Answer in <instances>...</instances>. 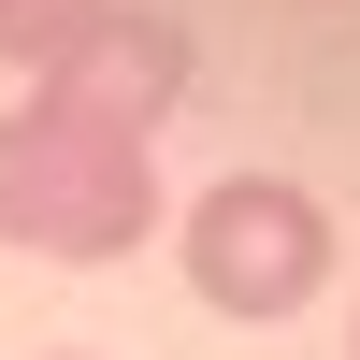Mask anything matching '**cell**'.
I'll return each mask as SVG.
<instances>
[{
	"mask_svg": "<svg viewBox=\"0 0 360 360\" xmlns=\"http://www.w3.org/2000/svg\"><path fill=\"white\" fill-rule=\"evenodd\" d=\"M173 202H159V144L144 130H101V115H72V101H0V245H29V259H130L144 231H159Z\"/></svg>",
	"mask_w": 360,
	"mask_h": 360,
	"instance_id": "cell-1",
	"label": "cell"
},
{
	"mask_svg": "<svg viewBox=\"0 0 360 360\" xmlns=\"http://www.w3.org/2000/svg\"><path fill=\"white\" fill-rule=\"evenodd\" d=\"M173 245H188V288L217 317L274 332V317H303L317 288H332V202H317L303 173H217V188L173 217Z\"/></svg>",
	"mask_w": 360,
	"mask_h": 360,
	"instance_id": "cell-2",
	"label": "cell"
},
{
	"mask_svg": "<svg viewBox=\"0 0 360 360\" xmlns=\"http://www.w3.org/2000/svg\"><path fill=\"white\" fill-rule=\"evenodd\" d=\"M188 72H202L188 15H159V0H101V15H86L29 86H44V101H72V115H101V130H144V144H159V115L188 101Z\"/></svg>",
	"mask_w": 360,
	"mask_h": 360,
	"instance_id": "cell-3",
	"label": "cell"
},
{
	"mask_svg": "<svg viewBox=\"0 0 360 360\" xmlns=\"http://www.w3.org/2000/svg\"><path fill=\"white\" fill-rule=\"evenodd\" d=\"M86 15H101V0H0V58H15V72H44Z\"/></svg>",
	"mask_w": 360,
	"mask_h": 360,
	"instance_id": "cell-4",
	"label": "cell"
},
{
	"mask_svg": "<svg viewBox=\"0 0 360 360\" xmlns=\"http://www.w3.org/2000/svg\"><path fill=\"white\" fill-rule=\"evenodd\" d=\"M44 360H101V346H44Z\"/></svg>",
	"mask_w": 360,
	"mask_h": 360,
	"instance_id": "cell-5",
	"label": "cell"
},
{
	"mask_svg": "<svg viewBox=\"0 0 360 360\" xmlns=\"http://www.w3.org/2000/svg\"><path fill=\"white\" fill-rule=\"evenodd\" d=\"M346 360H360V346H346Z\"/></svg>",
	"mask_w": 360,
	"mask_h": 360,
	"instance_id": "cell-6",
	"label": "cell"
}]
</instances>
